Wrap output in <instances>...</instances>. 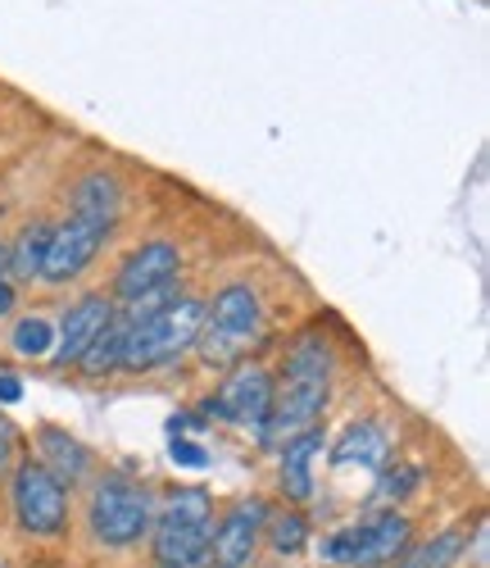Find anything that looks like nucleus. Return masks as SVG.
<instances>
[{
	"label": "nucleus",
	"instance_id": "1",
	"mask_svg": "<svg viewBox=\"0 0 490 568\" xmlns=\"http://www.w3.org/2000/svg\"><path fill=\"white\" fill-rule=\"evenodd\" d=\"M123 323H127V333H123L119 368L141 373V368H160L195 346V337H201V327H205V305L191 296H177L155 314H141V318L123 314Z\"/></svg>",
	"mask_w": 490,
	"mask_h": 568
},
{
	"label": "nucleus",
	"instance_id": "2",
	"mask_svg": "<svg viewBox=\"0 0 490 568\" xmlns=\"http://www.w3.org/2000/svg\"><path fill=\"white\" fill-rule=\"evenodd\" d=\"M214 505L201 487H182L164 500L160 524L151 528L155 568H210Z\"/></svg>",
	"mask_w": 490,
	"mask_h": 568
},
{
	"label": "nucleus",
	"instance_id": "3",
	"mask_svg": "<svg viewBox=\"0 0 490 568\" xmlns=\"http://www.w3.org/2000/svg\"><path fill=\"white\" fill-rule=\"evenodd\" d=\"M259 327H264V305L259 296L245 287V282H232V287H223L214 296V305L205 310V327H201V337H195V346H201V355L214 364L223 359H236L241 346H251L259 337Z\"/></svg>",
	"mask_w": 490,
	"mask_h": 568
},
{
	"label": "nucleus",
	"instance_id": "4",
	"mask_svg": "<svg viewBox=\"0 0 490 568\" xmlns=\"http://www.w3.org/2000/svg\"><path fill=\"white\" fill-rule=\"evenodd\" d=\"M86 518H91L95 541L123 550V546H136L145 532H151L155 509H151V496H145L136 483H127V478H105L101 487L91 491Z\"/></svg>",
	"mask_w": 490,
	"mask_h": 568
},
{
	"label": "nucleus",
	"instance_id": "5",
	"mask_svg": "<svg viewBox=\"0 0 490 568\" xmlns=\"http://www.w3.org/2000/svg\"><path fill=\"white\" fill-rule=\"evenodd\" d=\"M323 409H327V377H286L282 373V387H273V405L259 423V442L282 450L286 442L314 433Z\"/></svg>",
	"mask_w": 490,
	"mask_h": 568
},
{
	"label": "nucleus",
	"instance_id": "6",
	"mask_svg": "<svg viewBox=\"0 0 490 568\" xmlns=\"http://www.w3.org/2000/svg\"><path fill=\"white\" fill-rule=\"evenodd\" d=\"M14 514H19L23 532L55 537V532H64V518H69V487L45 464L23 459L14 468Z\"/></svg>",
	"mask_w": 490,
	"mask_h": 568
},
{
	"label": "nucleus",
	"instance_id": "7",
	"mask_svg": "<svg viewBox=\"0 0 490 568\" xmlns=\"http://www.w3.org/2000/svg\"><path fill=\"white\" fill-rule=\"evenodd\" d=\"M268 405H273V377L259 364H236L223 377V387L214 392V400L205 409L214 418H223V423H236V428H255L259 433Z\"/></svg>",
	"mask_w": 490,
	"mask_h": 568
},
{
	"label": "nucleus",
	"instance_id": "8",
	"mask_svg": "<svg viewBox=\"0 0 490 568\" xmlns=\"http://www.w3.org/2000/svg\"><path fill=\"white\" fill-rule=\"evenodd\" d=\"M114 227L105 223H91L82 214H73L69 223H60L51 232V246H45V260H41V282H73L91 260L101 251V242Z\"/></svg>",
	"mask_w": 490,
	"mask_h": 568
},
{
	"label": "nucleus",
	"instance_id": "9",
	"mask_svg": "<svg viewBox=\"0 0 490 568\" xmlns=\"http://www.w3.org/2000/svg\"><path fill=\"white\" fill-rule=\"evenodd\" d=\"M268 524V505L264 500H241L223 514V524L210 532V568H245L259 550Z\"/></svg>",
	"mask_w": 490,
	"mask_h": 568
},
{
	"label": "nucleus",
	"instance_id": "10",
	"mask_svg": "<svg viewBox=\"0 0 490 568\" xmlns=\"http://www.w3.org/2000/svg\"><path fill=\"white\" fill-rule=\"evenodd\" d=\"M177 268H182V255H177L173 242H145V246H136V251L123 260L110 301L132 305V301H141V296H151V292L164 287V282L177 277Z\"/></svg>",
	"mask_w": 490,
	"mask_h": 568
},
{
	"label": "nucleus",
	"instance_id": "11",
	"mask_svg": "<svg viewBox=\"0 0 490 568\" xmlns=\"http://www.w3.org/2000/svg\"><path fill=\"white\" fill-rule=\"evenodd\" d=\"M114 318V301L110 296H82L64 323H60V342H55V359L60 364H78L86 355V346L101 337V327Z\"/></svg>",
	"mask_w": 490,
	"mask_h": 568
},
{
	"label": "nucleus",
	"instance_id": "12",
	"mask_svg": "<svg viewBox=\"0 0 490 568\" xmlns=\"http://www.w3.org/2000/svg\"><path fill=\"white\" fill-rule=\"evenodd\" d=\"M331 464H336V468H372V473H386V464H390L386 433L377 428L372 418L350 423V428L340 433L336 446H331Z\"/></svg>",
	"mask_w": 490,
	"mask_h": 568
},
{
	"label": "nucleus",
	"instance_id": "13",
	"mask_svg": "<svg viewBox=\"0 0 490 568\" xmlns=\"http://www.w3.org/2000/svg\"><path fill=\"white\" fill-rule=\"evenodd\" d=\"M73 214H82V219H91V223L114 227L119 214H123V186H119V178L105 173V169L86 173V178L78 182V192H73Z\"/></svg>",
	"mask_w": 490,
	"mask_h": 568
},
{
	"label": "nucleus",
	"instance_id": "14",
	"mask_svg": "<svg viewBox=\"0 0 490 568\" xmlns=\"http://www.w3.org/2000/svg\"><path fill=\"white\" fill-rule=\"evenodd\" d=\"M314 455H323V433L318 428L282 446V491L296 500V505H305L314 496V478H309Z\"/></svg>",
	"mask_w": 490,
	"mask_h": 568
},
{
	"label": "nucleus",
	"instance_id": "15",
	"mask_svg": "<svg viewBox=\"0 0 490 568\" xmlns=\"http://www.w3.org/2000/svg\"><path fill=\"white\" fill-rule=\"evenodd\" d=\"M409 518L405 514H381L372 524H364V555H359V568H381L396 555L409 550Z\"/></svg>",
	"mask_w": 490,
	"mask_h": 568
},
{
	"label": "nucleus",
	"instance_id": "16",
	"mask_svg": "<svg viewBox=\"0 0 490 568\" xmlns=\"http://www.w3.org/2000/svg\"><path fill=\"white\" fill-rule=\"evenodd\" d=\"M37 446H41V459H37V464L51 468L64 487L86 478V464H91V459H86V446L73 442L69 433H60V428H41V433H37Z\"/></svg>",
	"mask_w": 490,
	"mask_h": 568
},
{
	"label": "nucleus",
	"instance_id": "17",
	"mask_svg": "<svg viewBox=\"0 0 490 568\" xmlns=\"http://www.w3.org/2000/svg\"><path fill=\"white\" fill-rule=\"evenodd\" d=\"M51 232L55 223H45V219H32L23 232H19V242L6 251V268H10V282H32L41 277V260H45V246H51Z\"/></svg>",
	"mask_w": 490,
	"mask_h": 568
},
{
	"label": "nucleus",
	"instance_id": "18",
	"mask_svg": "<svg viewBox=\"0 0 490 568\" xmlns=\"http://www.w3.org/2000/svg\"><path fill=\"white\" fill-rule=\"evenodd\" d=\"M123 333H127V323H123V314L114 310V318L101 327V337H95V342L86 346V355L78 359V368H82V373H91V377H105L110 368H119V355H123Z\"/></svg>",
	"mask_w": 490,
	"mask_h": 568
},
{
	"label": "nucleus",
	"instance_id": "19",
	"mask_svg": "<svg viewBox=\"0 0 490 568\" xmlns=\"http://www.w3.org/2000/svg\"><path fill=\"white\" fill-rule=\"evenodd\" d=\"M14 351H19L23 359L51 355V351H55V323H51V318H41V314L19 318V323H14Z\"/></svg>",
	"mask_w": 490,
	"mask_h": 568
},
{
	"label": "nucleus",
	"instance_id": "20",
	"mask_svg": "<svg viewBox=\"0 0 490 568\" xmlns=\"http://www.w3.org/2000/svg\"><path fill=\"white\" fill-rule=\"evenodd\" d=\"M264 532H268V541H273V550H282V555H296V550H305V541H309V524H305V514H277L273 524H264Z\"/></svg>",
	"mask_w": 490,
	"mask_h": 568
},
{
	"label": "nucleus",
	"instance_id": "21",
	"mask_svg": "<svg viewBox=\"0 0 490 568\" xmlns=\"http://www.w3.org/2000/svg\"><path fill=\"white\" fill-rule=\"evenodd\" d=\"M463 546H468V532L463 528H450V532H440L436 541L418 546V559H422V568H455L459 555H463Z\"/></svg>",
	"mask_w": 490,
	"mask_h": 568
},
{
	"label": "nucleus",
	"instance_id": "22",
	"mask_svg": "<svg viewBox=\"0 0 490 568\" xmlns=\"http://www.w3.org/2000/svg\"><path fill=\"white\" fill-rule=\"evenodd\" d=\"M418 487V468H409V464H400L396 473H386V478H381V487H377V496H405V491H414Z\"/></svg>",
	"mask_w": 490,
	"mask_h": 568
},
{
	"label": "nucleus",
	"instance_id": "23",
	"mask_svg": "<svg viewBox=\"0 0 490 568\" xmlns=\"http://www.w3.org/2000/svg\"><path fill=\"white\" fill-rule=\"evenodd\" d=\"M173 459H177L182 468H205V464H210L205 446H201V442H186V437H173Z\"/></svg>",
	"mask_w": 490,
	"mask_h": 568
},
{
	"label": "nucleus",
	"instance_id": "24",
	"mask_svg": "<svg viewBox=\"0 0 490 568\" xmlns=\"http://www.w3.org/2000/svg\"><path fill=\"white\" fill-rule=\"evenodd\" d=\"M14 446H19V433H14V423L0 414V468L10 464V455H14Z\"/></svg>",
	"mask_w": 490,
	"mask_h": 568
},
{
	"label": "nucleus",
	"instance_id": "25",
	"mask_svg": "<svg viewBox=\"0 0 490 568\" xmlns=\"http://www.w3.org/2000/svg\"><path fill=\"white\" fill-rule=\"evenodd\" d=\"M14 400H23V383L14 373H0V405H14Z\"/></svg>",
	"mask_w": 490,
	"mask_h": 568
},
{
	"label": "nucleus",
	"instance_id": "26",
	"mask_svg": "<svg viewBox=\"0 0 490 568\" xmlns=\"http://www.w3.org/2000/svg\"><path fill=\"white\" fill-rule=\"evenodd\" d=\"M10 310H14V282L0 273V314H10Z\"/></svg>",
	"mask_w": 490,
	"mask_h": 568
},
{
	"label": "nucleus",
	"instance_id": "27",
	"mask_svg": "<svg viewBox=\"0 0 490 568\" xmlns=\"http://www.w3.org/2000/svg\"><path fill=\"white\" fill-rule=\"evenodd\" d=\"M396 568H422V559H418V550H409V555H405V559H400Z\"/></svg>",
	"mask_w": 490,
	"mask_h": 568
}]
</instances>
